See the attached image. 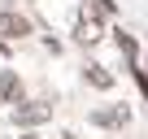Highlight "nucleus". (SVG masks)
I'll return each instance as SVG.
<instances>
[{
  "mask_svg": "<svg viewBox=\"0 0 148 139\" xmlns=\"http://www.w3.org/2000/svg\"><path fill=\"white\" fill-rule=\"evenodd\" d=\"M48 117H52V104L48 100H26V104L13 109V126H44Z\"/></svg>",
  "mask_w": 148,
  "mask_h": 139,
  "instance_id": "f257e3e1",
  "label": "nucleus"
},
{
  "mask_svg": "<svg viewBox=\"0 0 148 139\" xmlns=\"http://www.w3.org/2000/svg\"><path fill=\"white\" fill-rule=\"evenodd\" d=\"M100 35H105V26H100V13L83 9V13H79V22H74V39H79V44H96Z\"/></svg>",
  "mask_w": 148,
  "mask_h": 139,
  "instance_id": "f03ea898",
  "label": "nucleus"
},
{
  "mask_svg": "<svg viewBox=\"0 0 148 139\" xmlns=\"http://www.w3.org/2000/svg\"><path fill=\"white\" fill-rule=\"evenodd\" d=\"M22 35H31V22L22 13L5 9V13H0V39H22Z\"/></svg>",
  "mask_w": 148,
  "mask_h": 139,
  "instance_id": "7ed1b4c3",
  "label": "nucleus"
},
{
  "mask_svg": "<svg viewBox=\"0 0 148 139\" xmlns=\"http://www.w3.org/2000/svg\"><path fill=\"white\" fill-rule=\"evenodd\" d=\"M22 100V78H18V70H5L0 74V104H18Z\"/></svg>",
  "mask_w": 148,
  "mask_h": 139,
  "instance_id": "20e7f679",
  "label": "nucleus"
},
{
  "mask_svg": "<svg viewBox=\"0 0 148 139\" xmlns=\"http://www.w3.org/2000/svg\"><path fill=\"white\" fill-rule=\"evenodd\" d=\"M92 122H96V126H122V122H126V104H105V109L92 113Z\"/></svg>",
  "mask_w": 148,
  "mask_h": 139,
  "instance_id": "39448f33",
  "label": "nucleus"
},
{
  "mask_svg": "<svg viewBox=\"0 0 148 139\" xmlns=\"http://www.w3.org/2000/svg\"><path fill=\"white\" fill-rule=\"evenodd\" d=\"M87 83L105 91V87H113V74H109V70H105V65H87Z\"/></svg>",
  "mask_w": 148,
  "mask_h": 139,
  "instance_id": "423d86ee",
  "label": "nucleus"
},
{
  "mask_svg": "<svg viewBox=\"0 0 148 139\" xmlns=\"http://www.w3.org/2000/svg\"><path fill=\"white\" fill-rule=\"evenodd\" d=\"M118 48H122L126 57H135V39H131V35H118Z\"/></svg>",
  "mask_w": 148,
  "mask_h": 139,
  "instance_id": "0eeeda50",
  "label": "nucleus"
},
{
  "mask_svg": "<svg viewBox=\"0 0 148 139\" xmlns=\"http://www.w3.org/2000/svg\"><path fill=\"white\" fill-rule=\"evenodd\" d=\"M92 13H113V0H96V9Z\"/></svg>",
  "mask_w": 148,
  "mask_h": 139,
  "instance_id": "6e6552de",
  "label": "nucleus"
},
{
  "mask_svg": "<svg viewBox=\"0 0 148 139\" xmlns=\"http://www.w3.org/2000/svg\"><path fill=\"white\" fill-rule=\"evenodd\" d=\"M57 139H79V135H57Z\"/></svg>",
  "mask_w": 148,
  "mask_h": 139,
  "instance_id": "1a4fd4ad",
  "label": "nucleus"
},
{
  "mask_svg": "<svg viewBox=\"0 0 148 139\" xmlns=\"http://www.w3.org/2000/svg\"><path fill=\"white\" fill-rule=\"evenodd\" d=\"M26 139H35V135H26Z\"/></svg>",
  "mask_w": 148,
  "mask_h": 139,
  "instance_id": "9d476101",
  "label": "nucleus"
}]
</instances>
